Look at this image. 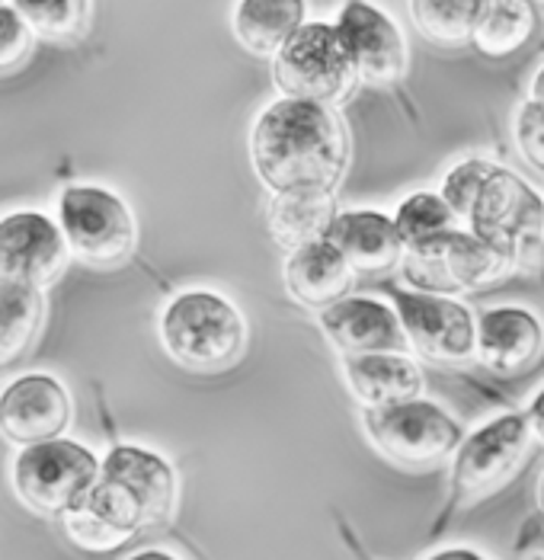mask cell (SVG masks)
Listing matches in <instances>:
<instances>
[{
    "label": "cell",
    "instance_id": "cell-1",
    "mask_svg": "<svg viewBox=\"0 0 544 560\" xmlns=\"http://www.w3.org/2000/svg\"><path fill=\"white\" fill-rule=\"evenodd\" d=\"M251 164L269 196H336L349 171V131L334 106L279 96L253 119Z\"/></svg>",
    "mask_w": 544,
    "mask_h": 560
},
{
    "label": "cell",
    "instance_id": "cell-2",
    "mask_svg": "<svg viewBox=\"0 0 544 560\" xmlns=\"http://www.w3.org/2000/svg\"><path fill=\"white\" fill-rule=\"evenodd\" d=\"M439 196L471 234L502 250L516 269H542L544 199L519 173L487 158H464L442 176Z\"/></svg>",
    "mask_w": 544,
    "mask_h": 560
},
{
    "label": "cell",
    "instance_id": "cell-3",
    "mask_svg": "<svg viewBox=\"0 0 544 560\" xmlns=\"http://www.w3.org/2000/svg\"><path fill=\"white\" fill-rule=\"evenodd\" d=\"M180 500V477L164 455L141 445H116L84 500V510L103 518L119 535L135 538L173 518Z\"/></svg>",
    "mask_w": 544,
    "mask_h": 560
},
{
    "label": "cell",
    "instance_id": "cell-4",
    "mask_svg": "<svg viewBox=\"0 0 544 560\" xmlns=\"http://www.w3.org/2000/svg\"><path fill=\"white\" fill-rule=\"evenodd\" d=\"M247 320L241 307L209 289L180 292L161 314V346L170 359L196 375L234 369L247 352Z\"/></svg>",
    "mask_w": 544,
    "mask_h": 560
},
{
    "label": "cell",
    "instance_id": "cell-5",
    "mask_svg": "<svg viewBox=\"0 0 544 560\" xmlns=\"http://www.w3.org/2000/svg\"><path fill=\"white\" fill-rule=\"evenodd\" d=\"M532 445H535V432L525 413H502L497 420L467 432L459 452L452 455L449 500L432 525V535L445 532V525L459 513L506 487L525 465Z\"/></svg>",
    "mask_w": 544,
    "mask_h": 560
},
{
    "label": "cell",
    "instance_id": "cell-6",
    "mask_svg": "<svg viewBox=\"0 0 544 560\" xmlns=\"http://www.w3.org/2000/svg\"><path fill=\"white\" fill-rule=\"evenodd\" d=\"M362 430L387 462L407 471H429L449 462L467 435L445 407L426 397L362 410Z\"/></svg>",
    "mask_w": 544,
    "mask_h": 560
},
{
    "label": "cell",
    "instance_id": "cell-7",
    "mask_svg": "<svg viewBox=\"0 0 544 560\" xmlns=\"http://www.w3.org/2000/svg\"><path fill=\"white\" fill-rule=\"evenodd\" d=\"M273 84L289 100L339 106L356 84V65L336 23H304L273 58Z\"/></svg>",
    "mask_w": 544,
    "mask_h": 560
},
{
    "label": "cell",
    "instance_id": "cell-8",
    "mask_svg": "<svg viewBox=\"0 0 544 560\" xmlns=\"http://www.w3.org/2000/svg\"><path fill=\"white\" fill-rule=\"evenodd\" d=\"M509 272H516L512 259L471 234L464 224L432 244L407 250L401 262V276L410 289L452 299L461 292H481Z\"/></svg>",
    "mask_w": 544,
    "mask_h": 560
},
{
    "label": "cell",
    "instance_id": "cell-9",
    "mask_svg": "<svg viewBox=\"0 0 544 560\" xmlns=\"http://www.w3.org/2000/svg\"><path fill=\"white\" fill-rule=\"evenodd\" d=\"M100 458L71 439H51L26 445L13 462V487L20 500L43 516H68L84 506L96 477Z\"/></svg>",
    "mask_w": 544,
    "mask_h": 560
},
{
    "label": "cell",
    "instance_id": "cell-10",
    "mask_svg": "<svg viewBox=\"0 0 544 560\" xmlns=\"http://www.w3.org/2000/svg\"><path fill=\"white\" fill-rule=\"evenodd\" d=\"M58 221L71 254L96 269L123 266L135 254L138 224L116 192L103 186H71L58 199Z\"/></svg>",
    "mask_w": 544,
    "mask_h": 560
},
{
    "label": "cell",
    "instance_id": "cell-11",
    "mask_svg": "<svg viewBox=\"0 0 544 560\" xmlns=\"http://www.w3.org/2000/svg\"><path fill=\"white\" fill-rule=\"evenodd\" d=\"M394 307L410 349L436 365H467L477 355V317L452 295L394 289Z\"/></svg>",
    "mask_w": 544,
    "mask_h": 560
},
{
    "label": "cell",
    "instance_id": "cell-12",
    "mask_svg": "<svg viewBox=\"0 0 544 560\" xmlns=\"http://www.w3.org/2000/svg\"><path fill=\"white\" fill-rule=\"evenodd\" d=\"M336 30L356 65L359 84L397 86L407 78L410 48L401 26L372 0H346L336 16Z\"/></svg>",
    "mask_w": 544,
    "mask_h": 560
},
{
    "label": "cell",
    "instance_id": "cell-13",
    "mask_svg": "<svg viewBox=\"0 0 544 560\" xmlns=\"http://www.w3.org/2000/svg\"><path fill=\"white\" fill-rule=\"evenodd\" d=\"M68 241L61 224L39 212L0 218V285L43 289L68 266Z\"/></svg>",
    "mask_w": 544,
    "mask_h": 560
},
{
    "label": "cell",
    "instance_id": "cell-14",
    "mask_svg": "<svg viewBox=\"0 0 544 560\" xmlns=\"http://www.w3.org/2000/svg\"><path fill=\"white\" fill-rule=\"evenodd\" d=\"M71 423V397L51 375H23L0 390V432L13 445L61 439Z\"/></svg>",
    "mask_w": 544,
    "mask_h": 560
},
{
    "label": "cell",
    "instance_id": "cell-15",
    "mask_svg": "<svg viewBox=\"0 0 544 560\" xmlns=\"http://www.w3.org/2000/svg\"><path fill=\"white\" fill-rule=\"evenodd\" d=\"M544 352V324L542 317L522 304H500L487 307L477 317V355L487 372L512 378L529 369Z\"/></svg>",
    "mask_w": 544,
    "mask_h": 560
},
{
    "label": "cell",
    "instance_id": "cell-16",
    "mask_svg": "<svg viewBox=\"0 0 544 560\" xmlns=\"http://www.w3.org/2000/svg\"><path fill=\"white\" fill-rule=\"evenodd\" d=\"M317 327L339 355L366 352H410L397 307L378 299L349 295L317 314Z\"/></svg>",
    "mask_w": 544,
    "mask_h": 560
},
{
    "label": "cell",
    "instance_id": "cell-17",
    "mask_svg": "<svg viewBox=\"0 0 544 560\" xmlns=\"http://www.w3.org/2000/svg\"><path fill=\"white\" fill-rule=\"evenodd\" d=\"M339 375L362 410L417 400L426 390V375L410 352L339 355Z\"/></svg>",
    "mask_w": 544,
    "mask_h": 560
},
{
    "label": "cell",
    "instance_id": "cell-18",
    "mask_svg": "<svg viewBox=\"0 0 544 560\" xmlns=\"http://www.w3.org/2000/svg\"><path fill=\"white\" fill-rule=\"evenodd\" d=\"M324 241H331L359 276H384L391 269H401L407 254L394 218L378 209L336 212Z\"/></svg>",
    "mask_w": 544,
    "mask_h": 560
},
{
    "label": "cell",
    "instance_id": "cell-19",
    "mask_svg": "<svg viewBox=\"0 0 544 560\" xmlns=\"http://www.w3.org/2000/svg\"><path fill=\"white\" fill-rule=\"evenodd\" d=\"M286 292L304 311H327L336 302L349 299L356 289L359 272L349 266V259L336 250L331 241H311L286 257Z\"/></svg>",
    "mask_w": 544,
    "mask_h": 560
},
{
    "label": "cell",
    "instance_id": "cell-20",
    "mask_svg": "<svg viewBox=\"0 0 544 560\" xmlns=\"http://www.w3.org/2000/svg\"><path fill=\"white\" fill-rule=\"evenodd\" d=\"M304 0H238L231 26L234 39L256 58H276L304 26Z\"/></svg>",
    "mask_w": 544,
    "mask_h": 560
},
{
    "label": "cell",
    "instance_id": "cell-21",
    "mask_svg": "<svg viewBox=\"0 0 544 560\" xmlns=\"http://www.w3.org/2000/svg\"><path fill=\"white\" fill-rule=\"evenodd\" d=\"M535 33H539L535 0H481L471 45L484 58H509L532 43Z\"/></svg>",
    "mask_w": 544,
    "mask_h": 560
},
{
    "label": "cell",
    "instance_id": "cell-22",
    "mask_svg": "<svg viewBox=\"0 0 544 560\" xmlns=\"http://www.w3.org/2000/svg\"><path fill=\"white\" fill-rule=\"evenodd\" d=\"M334 215L336 196H311V192L269 196V206H266L269 234L289 254L304 247V244H311V241H321L327 234Z\"/></svg>",
    "mask_w": 544,
    "mask_h": 560
},
{
    "label": "cell",
    "instance_id": "cell-23",
    "mask_svg": "<svg viewBox=\"0 0 544 560\" xmlns=\"http://www.w3.org/2000/svg\"><path fill=\"white\" fill-rule=\"evenodd\" d=\"M45 302L39 289L0 285V369L20 362L39 337Z\"/></svg>",
    "mask_w": 544,
    "mask_h": 560
},
{
    "label": "cell",
    "instance_id": "cell-24",
    "mask_svg": "<svg viewBox=\"0 0 544 560\" xmlns=\"http://www.w3.org/2000/svg\"><path fill=\"white\" fill-rule=\"evenodd\" d=\"M481 0H410L414 26L426 43L439 48L471 45Z\"/></svg>",
    "mask_w": 544,
    "mask_h": 560
},
{
    "label": "cell",
    "instance_id": "cell-25",
    "mask_svg": "<svg viewBox=\"0 0 544 560\" xmlns=\"http://www.w3.org/2000/svg\"><path fill=\"white\" fill-rule=\"evenodd\" d=\"M391 218H394L397 234H401L407 250L423 247V244H432L442 234L461 228V218L449 209V202L439 192H414V196H407Z\"/></svg>",
    "mask_w": 544,
    "mask_h": 560
},
{
    "label": "cell",
    "instance_id": "cell-26",
    "mask_svg": "<svg viewBox=\"0 0 544 560\" xmlns=\"http://www.w3.org/2000/svg\"><path fill=\"white\" fill-rule=\"evenodd\" d=\"M30 30L51 43L81 39L93 16V0H13Z\"/></svg>",
    "mask_w": 544,
    "mask_h": 560
},
{
    "label": "cell",
    "instance_id": "cell-27",
    "mask_svg": "<svg viewBox=\"0 0 544 560\" xmlns=\"http://www.w3.org/2000/svg\"><path fill=\"white\" fill-rule=\"evenodd\" d=\"M33 43H36V33L16 13V7L0 3V78L26 65V58L33 55Z\"/></svg>",
    "mask_w": 544,
    "mask_h": 560
},
{
    "label": "cell",
    "instance_id": "cell-28",
    "mask_svg": "<svg viewBox=\"0 0 544 560\" xmlns=\"http://www.w3.org/2000/svg\"><path fill=\"white\" fill-rule=\"evenodd\" d=\"M65 518V532H68V538L78 545V548H84V551H113V548H119V545H126L128 538L126 535H119L116 528H109L103 518H96L90 510L84 506H78V510H71Z\"/></svg>",
    "mask_w": 544,
    "mask_h": 560
},
{
    "label": "cell",
    "instance_id": "cell-29",
    "mask_svg": "<svg viewBox=\"0 0 544 560\" xmlns=\"http://www.w3.org/2000/svg\"><path fill=\"white\" fill-rule=\"evenodd\" d=\"M516 148L522 161L544 176V103H522L516 113Z\"/></svg>",
    "mask_w": 544,
    "mask_h": 560
},
{
    "label": "cell",
    "instance_id": "cell-30",
    "mask_svg": "<svg viewBox=\"0 0 544 560\" xmlns=\"http://www.w3.org/2000/svg\"><path fill=\"white\" fill-rule=\"evenodd\" d=\"M525 417H529V423H532L535 442H542V445H544V388L539 390L535 397H532V404H529Z\"/></svg>",
    "mask_w": 544,
    "mask_h": 560
},
{
    "label": "cell",
    "instance_id": "cell-31",
    "mask_svg": "<svg viewBox=\"0 0 544 560\" xmlns=\"http://www.w3.org/2000/svg\"><path fill=\"white\" fill-rule=\"evenodd\" d=\"M336 525H339V532H343V541H346V548H349V555H352V558H356V560H375L372 555H369V551H366V548H362V541L356 538V532L349 528V522H346V518L336 516Z\"/></svg>",
    "mask_w": 544,
    "mask_h": 560
},
{
    "label": "cell",
    "instance_id": "cell-32",
    "mask_svg": "<svg viewBox=\"0 0 544 560\" xmlns=\"http://www.w3.org/2000/svg\"><path fill=\"white\" fill-rule=\"evenodd\" d=\"M426 560H490V558H484V555H481V551H474V548H442V551L429 555Z\"/></svg>",
    "mask_w": 544,
    "mask_h": 560
},
{
    "label": "cell",
    "instance_id": "cell-33",
    "mask_svg": "<svg viewBox=\"0 0 544 560\" xmlns=\"http://www.w3.org/2000/svg\"><path fill=\"white\" fill-rule=\"evenodd\" d=\"M126 560H183L180 555H173V551H164V548H148V551H138V555H131Z\"/></svg>",
    "mask_w": 544,
    "mask_h": 560
},
{
    "label": "cell",
    "instance_id": "cell-34",
    "mask_svg": "<svg viewBox=\"0 0 544 560\" xmlns=\"http://www.w3.org/2000/svg\"><path fill=\"white\" fill-rule=\"evenodd\" d=\"M529 100H535V103H544V65L539 68V74L532 78V96Z\"/></svg>",
    "mask_w": 544,
    "mask_h": 560
},
{
    "label": "cell",
    "instance_id": "cell-35",
    "mask_svg": "<svg viewBox=\"0 0 544 560\" xmlns=\"http://www.w3.org/2000/svg\"><path fill=\"white\" fill-rule=\"evenodd\" d=\"M539 506H542V516H544V475L539 480Z\"/></svg>",
    "mask_w": 544,
    "mask_h": 560
},
{
    "label": "cell",
    "instance_id": "cell-36",
    "mask_svg": "<svg viewBox=\"0 0 544 560\" xmlns=\"http://www.w3.org/2000/svg\"><path fill=\"white\" fill-rule=\"evenodd\" d=\"M535 560H544V558H535Z\"/></svg>",
    "mask_w": 544,
    "mask_h": 560
},
{
    "label": "cell",
    "instance_id": "cell-37",
    "mask_svg": "<svg viewBox=\"0 0 544 560\" xmlns=\"http://www.w3.org/2000/svg\"><path fill=\"white\" fill-rule=\"evenodd\" d=\"M0 3H3V0H0Z\"/></svg>",
    "mask_w": 544,
    "mask_h": 560
},
{
    "label": "cell",
    "instance_id": "cell-38",
    "mask_svg": "<svg viewBox=\"0 0 544 560\" xmlns=\"http://www.w3.org/2000/svg\"><path fill=\"white\" fill-rule=\"evenodd\" d=\"M542 3H544V0H542Z\"/></svg>",
    "mask_w": 544,
    "mask_h": 560
}]
</instances>
